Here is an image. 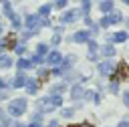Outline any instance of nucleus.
<instances>
[{"mask_svg": "<svg viewBox=\"0 0 129 127\" xmlns=\"http://www.w3.org/2000/svg\"><path fill=\"white\" fill-rule=\"evenodd\" d=\"M26 109H28V99L26 97H18V99H12L8 103V115L14 117V119L20 117V115H24Z\"/></svg>", "mask_w": 129, "mask_h": 127, "instance_id": "obj_1", "label": "nucleus"}, {"mask_svg": "<svg viewBox=\"0 0 129 127\" xmlns=\"http://www.w3.org/2000/svg\"><path fill=\"white\" fill-rule=\"evenodd\" d=\"M34 109H36L38 113L46 115V113H52V111H54V105H52L50 97L46 95V97H40V99H36V103H34Z\"/></svg>", "mask_w": 129, "mask_h": 127, "instance_id": "obj_2", "label": "nucleus"}, {"mask_svg": "<svg viewBox=\"0 0 129 127\" xmlns=\"http://www.w3.org/2000/svg\"><path fill=\"white\" fill-rule=\"evenodd\" d=\"M121 18H123V16H121L119 10H111V12H107V16H103V18L99 20V24H101V26H111V24L119 22Z\"/></svg>", "mask_w": 129, "mask_h": 127, "instance_id": "obj_3", "label": "nucleus"}, {"mask_svg": "<svg viewBox=\"0 0 129 127\" xmlns=\"http://www.w3.org/2000/svg\"><path fill=\"white\" fill-rule=\"evenodd\" d=\"M99 75H103V77H109V75H113V71H115V62L111 60V58H105V60H101L99 62Z\"/></svg>", "mask_w": 129, "mask_h": 127, "instance_id": "obj_4", "label": "nucleus"}, {"mask_svg": "<svg viewBox=\"0 0 129 127\" xmlns=\"http://www.w3.org/2000/svg\"><path fill=\"white\" fill-rule=\"evenodd\" d=\"M40 20H42V16H38V14H30V16H26V28L28 30H32L34 34L38 32V28L42 26L40 24Z\"/></svg>", "mask_w": 129, "mask_h": 127, "instance_id": "obj_5", "label": "nucleus"}, {"mask_svg": "<svg viewBox=\"0 0 129 127\" xmlns=\"http://www.w3.org/2000/svg\"><path fill=\"white\" fill-rule=\"evenodd\" d=\"M60 60H62V54H60L58 50H48V52H46L44 62H46L48 67H58V65H60Z\"/></svg>", "mask_w": 129, "mask_h": 127, "instance_id": "obj_6", "label": "nucleus"}, {"mask_svg": "<svg viewBox=\"0 0 129 127\" xmlns=\"http://www.w3.org/2000/svg\"><path fill=\"white\" fill-rule=\"evenodd\" d=\"M113 75H115L119 81L127 79V77H129V65H127V62H119V65H115V71H113Z\"/></svg>", "mask_w": 129, "mask_h": 127, "instance_id": "obj_7", "label": "nucleus"}, {"mask_svg": "<svg viewBox=\"0 0 129 127\" xmlns=\"http://www.w3.org/2000/svg\"><path fill=\"white\" fill-rule=\"evenodd\" d=\"M79 16H81V10H67V12L60 16V22H62V24H71V22L79 20Z\"/></svg>", "mask_w": 129, "mask_h": 127, "instance_id": "obj_8", "label": "nucleus"}, {"mask_svg": "<svg viewBox=\"0 0 129 127\" xmlns=\"http://www.w3.org/2000/svg\"><path fill=\"white\" fill-rule=\"evenodd\" d=\"M26 75L22 73V71H18L16 75H14V79H12V87L14 89H24V85H26Z\"/></svg>", "mask_w": 129, "mask_h": 127, "instance_id": "obj_9", "label": "nucleus"}, {"mask_svg": "<svg viewBox=\"0 0 129 127\" xmlns=\"http://www.w3.org/2000/svg\"><path fill=\"white\" fill-rule=\"evenodd\" d=\"M83 93H85V89H83V85H81V83H75V85L71 87V99H75L77 103H79V101H83Z\"/></svg>", "mask_w": 129, "mask_h": 127, "instance_id": "obj_10", "label": "nucleus"}, {"mask_svg": "<svg viewBox=\"0 0 129 127\" xmlns=\"http://www.w3.org/2000/svg\"><path fill=\"white\" fill-rule=\"evenodd\" d=\"M38 87H40V85H38V79H30V77L26 79L24 89H26V93H28V95H34V93L38 91Z\"/></svg>", "mask_w": 129, "mask_h": 127, "instance_id": "obj_11", "label": "nucleus"}, {"mask_svg": "<svg viewBox=\"0 0 129 127\" xmlns=\"http://www.w3.org/2000/svg\"><path fill=\"white\" fill-rule=\"evenodd\" d=\"M99 52H101L105 58H111V56H115V44L107 42V44H103V46L99 48Z\"/></svg>", "mask_w": 129, "mask_h": 127, "instance_id": "obj_12", "label": "nucleus"}, {"mask_svg": "<svg viewBox=\"0 0 129 127\" xmlns=\"http://www.w3.org/2000/svg\"><path fill=\"white\" fill-rule=\"evenodd\" d=\"M89 38H91V32L89 30H79V32L73 34V40L75 42H87Z\"/></svg>", "mask_w": 129, "mask_h": 127, "instance_id": "obj_13", "label": "nucleus"}, {"mask_svg": "<svg viewBox=\"0 0 129 127\" xmlns=\"http://www.w3.org/2000/svg\"><path fill=\"white\" fill-rule=\"evenodd\" d=\"M85 44L89 46V60H97V42L93 38H89Z\"/></svg>", "mask_w": 129, "mask_h": 127, "instance_id": "obj_14", "label": "nucleus"}, {"mask_svg": "<svg viewBox=\"0 0 129 127\" xmlns=\"http://www.w3.org/2000/svg\"><path fill=\"white\" fill-rule=\"evenodd\" d=\"M12 65H14V60H12V56H10V54H0V69H2V71L10 69Z\"/></svg>", "mask_w": 129, "mask_h": 127, "instance_id": "obj_15", "label": "nucleus"}, {"mask_svg": "<svg viewBox=\"0 0 129 127\" xmlns=\"http://www.w3.org/2000/svg\"><path fill=\"white\" fill-rule=\"evenodd\" d=\"M109 77H111V81H109V93L117 95V93H119V83H121V81H119L115 75H109Z\"/></svg>", "mask_w": 129, "mask_h": 127, "instance_id": "obj_16", "label": "nucleus"}, {"mask_svg": "<svg viewBox=\"0 0 129 127\" xmlns=\"http://www.w3.org/2000/svg\"><path fill=\"white\" fill-rule=\"evenodd\" d=\"M16 69L24 73V71H28V69H32V62H30L28 58H22V56H20V58H18V62H16Z\"/></svg>", "mask_w": 129, "mask_h": 127, "instance_id": "obj_17", "label": "nucleus"}, {"mask_svg": "<svg viewBox=\"0 0 129 127\" xmlns=\"http://www.w3.org/2000/svg\"><path fill=\"white\" fill-rule=\"evenodd\" d=\"M127 40V32H115V34H111V44H117V42H125Z\"/></svg>", "mask_w": 129, "mask_h": 127, "instance_id": "obj_18", "label": "nucleus"}, {"mask_svg": "<svg viewBox=\"0 0 129 127\" xmlns=\"http://www.w3.org/2000/svg\"><path fill=\"white\" fill-rule=\"evenodd\" d=\"M99 10H101V12H105V14H107V12H111V10H113V0H103V2L99 4Z\"/></svg>", "mask_w": 129, "mask_h": 127, "instance_id": "obj_19", "label": "nucleus"}, {"mask_svg": "<svg viewBox=\"0 0 129 127\" xmlns=\"http://www.w3.org/2000/svg\"><path fill=\"white\" fill-rule=\"evenodd\" d=\"M67 91V83H60V85H52L50 87V93L52 95H62Z\"/></svg>", "mask_w": 129, "mask_h": 127, "instance_id": "obj_20", "label": "nucleus"}, {"mask_svg": "<svg viewBox=\"0 0 129 127\" xmlns=\"http://www.w3.org/2000/svg\"><path fill=\"white\" fill-rule=\"evenodd\" d=\"M48 97H50V101H52L54 109H56V107H62V95H52V93H50Z\"/></svg>", "mask_w": 129, "mask_h": 127, "instance_id": "obj_21", "label": "nucleus"}, {"mask_svg": "<svg viewBox=\"0 0 129 127\" xmlns=\"http://www.w3.org/2000/svg\"><path fill=\"white\" fill-rule=\"evenodd\" d=\"M10 121H12V117H10L8 113H4V111H2V113H0V125H2V127H8V125H10Z\"/></svg>", "mask_w": 129, "mask_h": 127, "instance_id": "obj_22", "label": "nucleus"}, {"mask_svg": "<svg viewBox=\"0 0 129 127\" xmlns=\"http://www.w3.org/2000/svg\"><path fill=\"white\" fill-rule=\"evenodd\" d=\"M60 115H62L64 119H71V117L75 115V107H62V111H60Z\"/></svg>", "mask_w": 129, "mask_h": 127, "instance_id": "obj_23", "label": "nucleus"}, {"mask_svg": "<svg viewBox=\"0 0 129 127\" xmlns=\"http://www.w3.org/2000/svg\"><path fill=\"white\" fill-rule=\"evenodd\" d=\"M46 52H48V44L40 42V44L36 46V54H40V56H46Z\"/></svg>", "mask_w": 129, "mask_h": 127, "instance_id": "obj_24", "label": "nucleus"}, {"mask_svg": "<svg viewBox=\"0 0 129 127\" xmlns=\"http://www.w3.org/2000/svg\"><path fill=\"white\" fill-rule=\"evenodd\" d=\"M30 62H32V67H40V65L44 62V56H40V54H36V52H34V56L30 58Z\"/></svg>", "mask_w": 129, "mask_h": 127, "instance_id": "obj_25", "label": "nucleus"}, {"mask_svg": "<svg viewBox=\"0 0 129 127\" xmlns=\"http://www.w3.org/2000/svg\"><path fill=\"white\" fill-rule=\"evenodd\" d=\"M50 14V4H42L38 8V16H48Z\"/></svg>", "mask_w": 129, "mask_h": 127, "instance_id": "obj_26", "label": "nucleus"}, {"mask_svg": "<svg viewBox=\"0 0 129 127\" xmlns=\"http://www.w3.org/2000/svg\"><path fill=\"white\" fill-rule=\"evenodd\" d=\"M14 40H16V34H10L4 42H0V46H14Z\"/></svg>", "mask_w": 129, "mask_h": 127, "instance_id": "obj_27", "label": "nucleus"}, {"mask_svg": "<svg viewBox=\"0 0 129 127\" xmlns=\"http://www.w3.org/2000/svg\"><path fill=\"white\" fill-rule=\"evenodd\" d=\"M30 121H36V123H42V113H38V111H32V115H30Z\"/></svg>", "mask_w": 129, "mask_h": 127, "instance_id": "obj_28", "label": "nucleus"}, {"mask_svg": "<svg viewBox=\"0 0 129 127\" xmlns=\"http://www.w3.org/2000/svg\"><path fill=\"white\" fill-rule=\"evenodd\" d=\"M14 50H16L18 56H22V54L26 52V46H24V44H14Z\"/></svg>", "mask_w": 129, "mask_h": 127, "instance_id": "obj_29", "label": "nucleus"}, {"mask_svg": "<svg viewBox=\"0 0 129 127\" xmlns=\"http://www.w3.org/2000/svg\"><path fill=\"white\" fill-rule=\"evenodd\" d=\"M4 14H6L8 18H12V16H14V12H12V8H10V4H8V2H4Z\"/></svg>", "mask_w": 129, "mask_h": 127, "instance_id": "obj_30", "label": "nucleus"}, {"mask_svg": "<svg viewBox=\"0 0 129 127\" xmlns=\"http://www.w3.org/2000/svg\"><path fill=\"white\" fill-rule=\"evenodd\" d=\"M83 2V12H85V16H89V6H91V0H81Z\"/></svg>", "mask_w": 129, "mask_h": 127, "instance_id": "obj_31", "label": "nucleus"}, {"mask_svg": "<svg viewBox=\"0 0 129 127\" xmlns=\"http://www.w3.org/2000/svg\"><path fill=\"white\" fill-rule=\"evenodd\" d=\"M123 105L129 109V91H123Z\"/></svg>", "mask_w": 129, "mask_h": 127, "instance_id": "obj_32", "label": "nucleus"}, {"mask_svg": "<svg viewBox=\"0 0 129 127\" xmlns=\"http://www.w3.org/2000/svg\"><path fill=\"white\" fill-rule=\"evenodd\" d=\"M8 127H26V125H24V123H20V121L16 119V121H10V125H8Z\"/></svg>", "mask_w": 129, "mask_h": 127, "instance_id": "obj_33", "label": "nucleus"}, {"mask_svg": "<svg viewBox=\"0 0 129 127\" xmlns=\"http://www.w3.org/2000/svg\"><path fill=\"white\" fill-rule=\"evenodd\" d=\"M12 26H14V28H20V20H18V16H12Z\"/></svg>", "mask_w": 129, "mask_h": 127, "instance_id": "obj_34", "label": "nucleus"}, {"mask_svg": "<svg viewBox=\"0 0 129 127\" xmlns=\"http://www.w3.org/2000/svg\"><path fill=\"white\" fill-rule=\"evenodd\" d=\"M54 6H56V8H64V6H67V0H56Z\"/></svg>", "mask_w": 129, "mask_h": 127, "instance_id": "obj_35", "label": "nucleus"}, {"mask_svg": "<svg viewBox=\"0 0 129 127\" xmlns=\"http://www.w3.org/2000/svg\"><path fill=\"white\" fill-rule=\"evenodd\" d=\"M117 127H129V119H121V121L117 123Z\"/></svg>", "mask_w": 129, "mask_h": 127, "instance_id": "obj_36", "label": "nucleus"}, {"mask_svg": "<svg viewBox=\"0 0 129 127\" xmlns=\"http://www.w3.org/2000/svg\"><path fill=\"white\" fill-rule=\"evenodd\" d=\"M46 75H48L46 69H38V79H42V77H46Z\"/></svg>", "mask_w": 129, "mask_h": 127, "instance_id": "obj_37", "label": "nucleus"}, {"mask_svg": "<svg viewBox=\"0 0 129 127\" xmlns=\"http://www.w3.org/2000/svg\"><path fill=\"white\" fill-rule=\"evenodd\" d=\"M46 127H58V121H56V119H50V121L46 123Z\"/></svg>", "mask_w": 129, "mask_h": 127, "instance_id": "obj_38", "label": "nucleus"}, {"mask_svg": "<svg viewBox=\"0 0 129 127\" xmlns=\"http://www.w3.org/2000/svg\"><path fill=\"white\" fill-rule=\"evenodd\" d=\"M58 42H60V34H54V36H52V44H54V46H56V44H58Z\"/></svg>", "mask_w": 129, "mask_h": 127, "instance_id": "obj_39", "label": "nucleus"}, {"mask_svg": "<svg viewBox=\"0 0 129 127\" xmlns=\"http://www.w3.org/2000/svg\"><path fill=\"white\" fill-rule=\"evenodd\" d=\"M6 87H8V85H6V81H4V79H2V77H0V91H4V89H6Z\"/></svg>", "mask_w": 129, "mask_h": 127, "instance_id": "obj_40", "label": "nucleus"}, {"mask_svg": "<svg viewBox=\"0 0 129 127\" xmlns=\"http://www.w3.org/2000/svg\"><path fill=\"white\" fill-rule=\"evenodd\" d=\"M26 127H42V123H36V121H30Z\"/></svg>", "mask_w": 129, "mask_h": 127, "instance_id": "obj_41", "label": "nucleus"}, {"mask_svg": "<svg viewBox=\"0 0 129 127\" xmlns=\"http://www.w3.org/2000/svg\"><path fill=\"white\" fill-rule=\"evenodd\" d=\"M2 30H4V26H2V22H0V34H2Z\"/></svg>", "mask_w": 129, "mask_h": 127, "instance_id": "obj_42", "label": "nucleus"}, {"mask_svg": "<svg viewBox=\"0 0 129 127\" xmlns=\"http://www.w3.org/2000/svg\"><path fill=\"white\" fill-rule=\"evenodd\" d=\"M0 2H2V4H4V2H8V0H0Z\"/></svg>", "mask_w": 129, "mask_h": 127, "instance_id": "obj_43", "label": "nucleus"}, {"mask_svg": "<svg viewBox=\"0 0 129 127\" xmlns=\"http://www.w3.org/2000/svg\"><path fill=\"white\" fill-rule=\"evenodd\" d=\"M123 2H125V4H129V0H123Z\"/></svg>", "mask_w": 129, "mask_h": 127, "instance_id": "obj_44", "label": "nucleus"}, {"mask_svg": "<svg viewBox=\"0 0 129 127\" xmlns=\"http://www.w3.org/2000/svg\"><path fill=\"white\" fill-rule=\"evenodd\" d=\"M127 26H129V18H127Z\"/></svg>", "mask_w": 129, "mask_h": 127, "instance_id": "obj_45", "label": "nucleus"}, {"mask_svg": "<svg viewBox=\"0 0 129 127\" xmlns=\"http://www.w3.org/2000/svg\"><path fill=\"white\" fill-rule=\"evenodd\" d=\"M127 40H129V34H127Z\"/></svg>", "mask_w": 129, "mask_h": 127, "instance_id": "obj_46", "label": "nucleus"}, {"mask_svg": "<svg viewBox=\"0 0 129 127\" xmlns=\"http://www.w3.org/2000/svg\"><path fill=\"white\" fill-rule=\"evenodd\" d=\"M0 113H2V109H0Z\"/></svg>", "mask_w": 129, "mask_h": 127, "instance_id": "obj_47", "label": "nucleus"}, {"mask_svg": "<svg viewBox=\"0 0 129 127\" xmlns=\"http://www.w3.org/2000/svg\"><path fill=\"white\" fill-rule=\"evenodd\" d=\"M127 65H129V62H127Z\"/></svg>", "mask_w": 129, "mask_h": 127, "instance_id": "obj_48", "label": "nucleus"}, {"mask_svg": "<svg viewBox=\"0 0 129 127\" xmlns=\"http://www.w3.org/2000/svg\"><path fill=\"white\" fill-rule=\"evenodd\" d=\"M0 127H2V125H0Z\"/></svg>", "mask_w": 129, "mask_h": 127, "instance_id": "obj_49", "label": "nucleus"}]
</instances>
